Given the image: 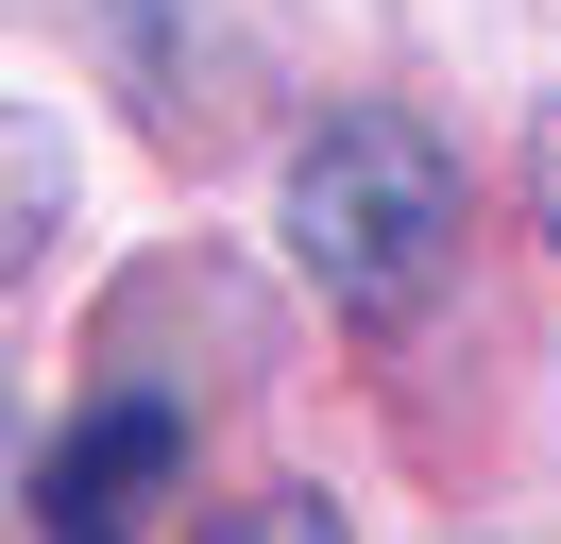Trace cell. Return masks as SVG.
Here are the masks:
<instances>
[{"instance_id": "6da1fadb", "label": "cell", "mask_w": 561, "mask_h": 544, "mask_svg": "<svg viewBox=\"0 0 561 544\" xmlns=\"http://www.w3.org/2000/svg\"><path fill=\"white\" fill-rule=\"evenodd\" d=\"M289 256L341 324H409L459 272V154L409 102H323L289 136Z\"/></svg>"}, {"instance_id": "7a4b0ae2", "label": "cell", "mask_w": 561, "mask_h": 544, "mask_svg": "<svg viewBox=\"0 0 561 544\" xmlns=\"http://www.w3.org/2000/svg\"><path fill=\"white\" fill-rule=\"evenodd\" d=\"M171 476H187V408H171V392H103V408L35 460V528H137Z\"/></svg>"}, {"instance_id": "3957f363", "label": "cell", "mask_w": 561, "mask_h": 544, "mask_svg": "<svg viewBox=\"0 0 561 544\" xmlns=\"http://www.w3.org/2000/svg\"><path fill=\"white\" fill-rule=\"evenodd\" d=\"M51 222H69V136H51L35 102H0V290L51 256Z\"/></svg>"}, {"instance_id": "277c9868", "label": "cell", "mask_w": 561, "mask_h": 544, "mask_svg": "<svg viewBox=\"0 0 561 544\" xmlns=\"http://www.w3.org/2000/svg\"><path fill=\"white\" fill-rule=\"evenodd\" d=\"M527 222L561 238V102H545V120H527Z\"/></svg>"}]
</instances>
